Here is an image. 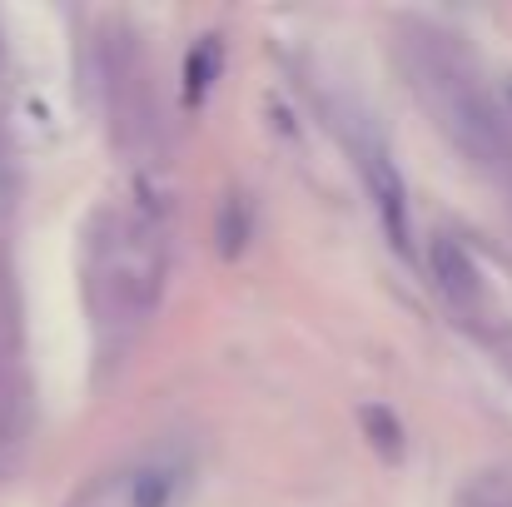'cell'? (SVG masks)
<instances>
[{
    "label": "cell",
    "mask_w": 512,
    "mask_h": 507,
    "mask_svg": "<svg viewBox=\"0 0 512 507\" xmlns=\"http://www.w3.org/2000/svg\"><path fill=\"white\" fill-rule=\"evenodd\" d=\"M508 95H512V80H508Z\"/></svg>",
    "instance_id": "cell-5"
},
{
    "label": "cell",
    "mask_w": 512,
    "mask_h": 507,
    "mask_svg": "<svg viewBox=\"0 0 512 507\" xmlns=\"http://www.w3.org/2000/svg\"><path fill=\"white\" fill-rule=\"evenodd\" d=\"M433 274H438V284L453 294V299H473L478 294V269H473V259L463 254V244H453V239H433Z\"/></svg>",
    "instance_id": "cell-2"
},
{
    "label": "cell",
    "mask_w": 512,
    "mask_h": 507,
    "mask_svg": "<svg viewBox=\"0 0 512 507\" xmlns=\"http://www.w3.org/2000/svg\"><path fill=\"white\" fill-rule=\"evenodd\" d=\"M368 184H373V199H378V214H383L393 244L408 249V199H403V179H398V169L388 165L383 155H373V160H368Z\"/></svg>",
    "instance_id": "cell-1"
},
{
    "label": "cell",
    "mask_w": 512,
    "mask_h": 507,
    "mask_svg": "<svg viewBox=\"0 0 512 507\" xmlns=\"http://www.w3.org/2000/svg\"><path fill=\"white\" fill-rule=\"evenodd\" d=\"M209 75H214V40H204L189 60V100H199L209 90Z\"/></svg>",
    "instance_id": "cell-4"
},
{
    "label": "cell",
    "mask_w": 512,
    "mask_h": 507,
    "mask_svg": "<svg viewBox=\"0 0 512 507\" xmlns=\"http://www.w3.org/2000/svg\"><path fill=\"white\" fill-rule=\"evenodd\" d=\"M358 418H363V428H368V438H373L378 453H388V458L403 453V428H398V418H393L388 408H373V403H368Z\"/></svg>",
    "instance_id": "cell-3"
}]
</instances>
